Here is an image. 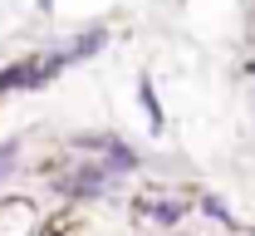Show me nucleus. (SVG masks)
Wrapping results in <instances>:
<instances>
[{"mask_svg":"<svg viewBox=\"0 0 255 236\" xmlns=\"http://www.w3.org/2000/svg\"><path fill=\"white\" fill-rule=\"evenodd\" d=\"M69 64H74V59H69V44H59V49H34V54H25V59H15V64L0 69V94L44 89V84H49V79H59Z\"/></svg>","mask_w":255,"mask_h":236,"instance_id":"1","label":"nucleus"},{"mask_svg":"<svg viewBox=\"0 0 255 236\" xmlns=\"http://www.w3.org/2000/svg\"><path fill=\"white\" fill-rule=\"evenodd\" d=\"M44 222L49 217L34 197H20V192L0 197V236H44Z\"/></svg>","mask_w":255,"mask_h":236,"instance_id":"4","label":"nucleus"},{"mask_svg":"<svg viewBox=\"0 0 255 236\" xmlns=\"http://www.w3.org/2000/svg\"><path fill=\"white\" fill-rule=\"evenodd\" d=\"M137 94H142V108H147L152 128H162V108H157V94H152V84H147V79H142V89H137Z\"/></svg>","mask_w":255,"mask_h":236,"instance_id":"7","label":"nucleus"},{"mask_svg":"<svg viewBox=\"0 0 255 236\" xmlns=\"http://www.w3.org/2000/svg\"><path fill=\"white\" fill-rule=\"evenodd\" d=\"M132 212H137V222H152V227H162V232H177L182 222H187L191 212V197H177V192H137L132 197Z\"/></svg>","mask_w":255,"mask_h":236,"instance_id":"3","label":"nucleus"},{"mask_svg":"<svg viewBox=\"0 0 255 236\" xmlns=\"http://www.w3.org/2000/svg\"><path fill=\"white\" fill-rule=\"evenodd\" d=\"M167 236H187V232H167Z\"/></svg>","mask_w":255,"mask_h":236,"instance_id":"9","label":"nucleus"},{"mask_svg":"<svg viewBox=\"0 0 255 236\" xmlns=\"http://www.w3.org/2000/svg\"><path fill=\"white\" fill-rule=\"evenodd\" d=\"M113 187V177L103 172L98 158H64V168L54 172V192H59L69 207H84V202H103Z\"/></svg>","mask_w":255,"mask_h":236,"instance_id":"2","label":"nucleus"},{"mask_svg":"<svg viewBox=\"0 0 255 236\" xmlns=\"http://www.w3.org/2000/svg\"><path fill=\"white\" fill-rule=\"evenodd\" d=\"M34 5H39V10H49V5H54V0H34Z\"/></svg>","mask_w":255,"mask_h":236,"instance_id":"8","label":"nucleus"},{"mask_svg":"<svg viewBox=\"0 0 255 236\" xmlns=\"http://www.w3.org/2000/svg\"><path fill=\"white\" fill-rule=\"evenodd\" d=\"M15 163H20V138H10V143H0V182L15 172Z\"/></svg>","mask_w":255,"mask_h":236,"instance_id":"6","label":"nucleus"},{"mask_svg":"<svg viewBox=\"0 0 255 236\" xmlns=\"http://www.w3.org/2000/svg\"><path fill=\"white\" fill-rule=\"evenodd\" d=\"M196 207H201V212H206L211 222H221V227H231V207H226L221 197H216V192H196Z\"/></svg>","mask_w":255,"mask_h":236,"instance_id":"5","label":"nucleus"}]
</instances>
